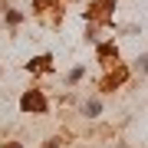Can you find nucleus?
I'll list each match as a JSON object with an SVG mask.
<instances>
[{"instance_id": "3", "label": "nucleus", "mask_w": 148, "mask_h": 148, "mask_svg": "<svg viewBox=\"0 0 148 148\" xmlns=\"http://www.w3.org/2000/svg\"><path fill=\"white\" fill-rule=\"evenodd\" d=\"M112 7H115V0H95V3L89 7V13H86V16H92V20L99 16V20H102V16H109Z\"/></svg>"}, {"instance_id": "10", "label": "nucleus", "mask_w": 148, "mask_h": 148, "mask_svg": "<svg viewBox=\"0 0 148 148\" xmlns=\"http://www.w3.org/2000/svg\"><path fill=\"white\" fill-rule=\"evenodd\" d=\"M3 148H23V145L20 142H10V145H3Z\"/></svg>"}, {"instance_id": "9", "label": "nucleus", "mask_w": 148, "mask_h": 148, "mask_svg": "<svg viewBox=\"0 0 148 148\" xmlns=\"http://www.w3.org/2000/svg\"><path fill=\"white\" fill-rule=\"evenodd\" d=\"M43 148H59V138H49V142L43 145Z\"/></svg>"}, {"instance_id": "8", "label": "nucleus", "mask_w": 148, "mask_h": 148, "mask_svg": "<svg viewBox=\"0 0 148 148\" xmlns=\"http://www.w3.org/2000/svg\"><path fill=\"white\" fill-rule=\"evenodd\" d=\"M135 63H138V69H142V73H148V53H145V56H138Z\"/></svg>"}, {"instance_id": "5", "label": "nucleus", "mask_w": 148, "mask_h": 148, "mask_svg": "<svg viewBox=\"0 0 148 148\" xmlns=\"http://www.w3.org/2000/svg\"><path fill=\"white\" fill-rule=\"evenodd\" d=\"M82 112H86V115H89V119H95V115H99V112H102V102H99V99H89V102H86V106H82Z\"/></svg>"}, {"instance_id": "6", "label": "nucleus", "mask_w": 148, "mask_h": 148, "mask_svg": "<svg viewBox=\"0 0 148 148\" xmlns=\"http://www.w3.org/2000/svg\"><path fill=\"white\" fill-rule=\"evenodd\" d=\"M49 63H53V59H49V56H36V59H33V63H30V69H53Z\"/></svg>"}, {"instance_id": "4", "label": "nucleus", "mask_w": 148, "mask_h": 148, "mask_svg": "<svg viewBox=\"0 0 148 148\" xmlns=\"http://www.w3.org/2000/svg\"><path fill=\"white\" fill-rule=\"evenodd\" d=\"M119 53H115V46H112V43H102V46H99V59H102V63H109V59H115Z\"/></svg>"}, {"instance_id": "2", "label": "nucleus", "mask_w": 148, "mask_h": 148, "mask_svg": "<svg viewBox=\"0 0 148 148\" xmlns=\"http://www.w3.org/2000/svg\"><path fill=\"white\" fill-rule=\"evenodd\" d=\"M125 79H128V69H125V66H119L112 76H106V79H102V89L109 92V89H115V86H122Z\"/></svg>"}, {"instance_id": "7", "label": "nucleus", "mask_w": 148, "mask_h": 148, "mask_svg": "<svg viewBox=\"0 0 148 148\" xmlns=\"http://www.w3.org/2000/svg\"><path fill=\"white\" fill-rule=\"evenodd\" d=\"M82 73H86V69H82V66H76V69H73V73H69V76H66V79H69V82H79V79H82Z\"/></svg>"}, {"instance_id": "1", "label": "nucleus", "mask_w": 148, "mask_h": 148, "mask_svg": "<svg viewBox=\"0 0 148 148\" xmlns=\"http://www.w3.org/2000/svg\"><path fill=\"white\" fill-rule=\"evenodd\" d=\"M20 109H23V112H46V99H43V92H40V89H30V92H23V99H20Z\"/></svg>"}]
</instances>
